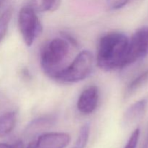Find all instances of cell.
I'll return each instance as SVG.
<instances>
[{
    "label": "cell",
    "mask_w": 148,
    "mask_h": 148,
    "mask_svg": "<svg viewBox=\"0 0 148 148\" xmlns=\"http://www.w3.org/2000/svg\"><path fill=\"white\" fill-rule=\"evenodd\" d=\"M129 38L121 32H110L101 38L96 62L98 67L106 72L124 68Z\"/></svg>",
    "instance_id": "cell-1"
},
{
    "label": "cell",
    "mask_w": 148,
    "mask_h": 148,
    "mask_svg": "<svg viewBox=\"0 0 148 148\" xmlns=\"http://www.w3.org/2000/svg\"><path fill=\"white\" fill-rule=\"evenodd\" d=\"M70 43L65 38H56L46 43L40 51V65L43 72L53 78L62 69L61 66L65 62L69 53Z\"/></svg>",
    "instance_id": "cell-2"
},
{
    "label": "cell",
    "mask_w": 148,
    "mask_h": 148,
    "mask_svg": "<svg viewBox=\"0 0 148 148\" xmlns=\"http://www.w3.org/2000/svg\"><path fill=\"white\" fill-rule=\"evenodd\" d=\"M94 57L89 51H82L73 62L57 72L53 79L63 83H76L86 79L93 69Z\"/></svg>",
    "instance_id": "cell-3"
},
{
    "label": "cell",
    "mask_w": 148,
    "mask_h": 148,
    "mask_svg": "<svg viewBox=\"0 0 148 148\" xmlns=\"http://www.w3.org/2000/svg\"><path fill=\"white\" fill-rule=\"evenodd\" d=\"M18 28L26 46H32L41 34L43 26L37 12L30 6H25L19 12Z\"/></svg>",
    "instance_id": "cell-4"
},
{
    "label": "cell",
    "mask_w": 148,
    "mask_h": 148,
    "mask_svg": "<svg viewBox=\"0 0 148 148\" xmlns=\"http://www.w3.org/2000/svg\"><path fill=\"white\" fill-rule=\"evenodd\" d=\"M148 53V27L138 29L129 39L124 67L132 64L145 56Z\"/></svg>",
    "instance_id": "cell-5"
},
{
    "label": "cell",
    "mask_w": 148,
    "mask_h": 148,
    "mask_svg": "<svg viewBox=\"0 0 148 148\" xmlns=\"http://www.w3.org/2000/svg\"><path fill=\"white\" fill-rule=\"evenodd\" d=\"M70 140V136L66 133L49 132L42 134L31 143L33 148H66Z\"/></svg>",
    "instance_id": "cell-6"
},
{
    "label": "cell",
    "mask_w": 148,
    "mask_h": 148,
    "mask_svg": "<svg viewBox=\"0 0 148 148\" xmlns=\"http://www.w3.org/2000/svg\"><path fill=\"white\" fill-rule=\"evenodd\" d=\"M99 99V90L95 85H90L85 88L81 94L77 103L78 111L83 114H90L95 111Z\"/></svg>",
    "instance_id": "cell-7"
},
{
    "label": "cell",
    "mask_w": 148,
    "mask_h": 148,
    "mask_svg": "<svg viewBox=\"0 0 148 148\" xmlns=\"http://www.w3.org/2000/svg\"><path fill=\"white\" fill-rule=\"evenodd\" d=\"M147 104V100L142 99L130 106L124 114V121L130 124L141 118L145 111Z\"/></svg>",
    "instance_id": "cell-8"
},
{
    "label": "cell",
    "mask_w": 148,
    "mask_h": 148,
    "mask_svg": "<svg viewBox=\"0 0 148 148\" xmlns=\"http://www.w3.org/2000/svg\"><path fill=\"white\" fill-rule=\"evenodd\" d=\"M17 116L14 111H8L0 116V138L12 132L15 127Z\"/></svg>",
    "instance_id": "cell-9"
},
{
    "label": "cell",
    "mask_w": 148,
    "mask_h": 148,
    "mask_svg": "<svg viewBox=\"0 0 148 148\" xmlns=\"http://www.w3.org/2000/svg\"><path fill=\"white\" fill-rule=\"evenodd\" d=\"M62 0H30V7L36 12H47L58 10Z\"/></svg>",
    "instance_id": "cell-10"
},
{
    "label": "cell",
    "mask_w": 148,
    "mask_h": 148,
    "mask_svg": "<svg viewBox=\"0 0 148 148\" xmlns=\"http://www.w3.org/2000/svg\"><path fill=\"white\" fill-rule=\"evenodd\" d=\"M148 81V69L142 72L140 75L136 77L132 81H131L128 86L127 87L125 90V96H130V95L134 93L136 90L141 88L143 85Z\"/></svg>",
    "instance_id": "cell-11"
},
{
    "label": "cell",
    "mask_w": 148,
    "mask_h": 148,
    "mask_svg": "<svg viewBox=\"0 0 148 148\" xmlns=\"http://www.w3.org/2000/svg\"><path fill=\"white\" fill-rule=\"evenodd\" d=\"M90 130V127L89 124H85V125L82 126V128L80 129L76 143L72 148H85L89 139Z\"/></svg>",
    "instance_id": "cell-12"
},
{
    "label": "cell",
    "mask_w": 148,
    "mask_h": 148,
    "mask_svg": "<svg viewBox=\"0 0 148 148\" xmlns=\"http://www.w3.org/2000/svg\"><path fill=\"white\" fill-rule=\"evenodd\" d=\"M12 15V9L9 8L0 16V42L5 36Z\"/></svg>",
    "instance_id": "cell-13"
},
{
    "label": "cell",
    "mask_w": 148,
    "mask_h": 148,
    "mask_svg": "<svg viewBox=\"0 0 148 148\" xmlns=\"http://www.w3.org/2000/svg\"><path fill=\"white\" fill-rule=\"evenodd\" d=\"M132 0H106V7L110 10H117L123 8Z\"/></svg>",
    "instance_id": "cell-14"
},
{
    "label": "cell",
    "mask_w": 148,
    "mask_h": 148,
    "mask_svg": "<svg viewBox=\"0 0 148 148\" xmlns=\"http://www.w3.org/2000/svg\"><path fill=\"white\" fill-rule=\"evenodd\" d=\"M140 129H136L132 132V135L129 139L127 144L126 145L124 148H137V143H138L139 138H140Z\"/></svg>",
    "instance_id": "cell-15"
},
{
    "label": "cell",
    "mask_w": 148,
    "mask_h": 148,
    "mask_svg": "<svg viewBox=\"0 0 148 148\" xmlns=\"http://www.w3.org/2000/svg\"><path fill=\"white\" fill-rule=\"evenodd\" d=\"M10 148H23V142L18 140V141L15 142L14 144L10 146Z\"/></svg>",
    "instance_id": "cell-16"
},
{
    "label": "cell",
    "mask_w": 148,
    "mask_h": 148,
    "mask_svg": "<svg viewBox=\"0 0 148 148\" xmlns=\"http://www.w3.org/2000/svg\"><path fill=\"white\" fill-rule=\"evenodd\" d=\"M141 148H148V132L147 135H146L145 139L144 140V143H143Z\"/></svg>",
    "instance_id": "cell-17"
},
{
    "label": "cell",
    "mask_w": 148,
    "mask_h": 148,
    "mask_svg": "<svg viewBox=\"0 0 148 148\" xmlns=\"http://www.w3.org/2000/svg\"><path fill=\"white\" fill-rule=\"evenodd\" d=\"M10 146L5 143H0V148H10Z\"/></svg>",
    "instance_id": "cell-18"
},
{
    "label": "cell",
    "mask_w": 148,
    "mask_h": 148,
    "mask_svg": "<svg viewBox=\"0 0 148 148\" xmlns=\"http://www.w3.org/2000/svg\"><path fill=\"white\" fill-rule=\"evenodd\" d=\"M4 1H5V0H0V8H1V7L2 6L3 3L4 2Z\"/></svg>",
    "instance_id": "cell-19"
}]
</instances>
